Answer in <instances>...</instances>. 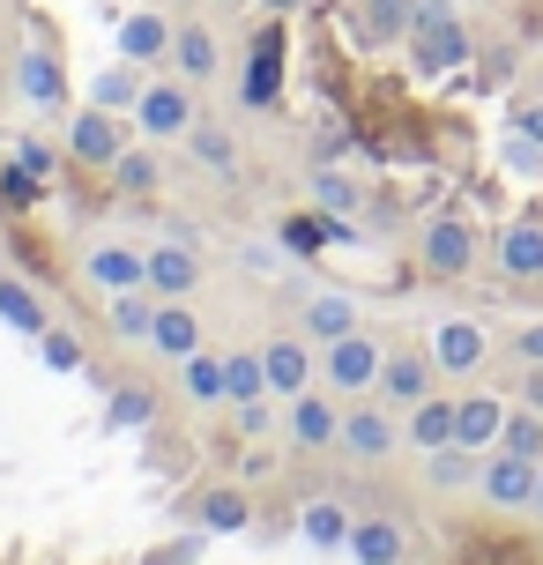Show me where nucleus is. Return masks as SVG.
Instances as JSON below:
<instances>
[{
  "label": "nucleus",
  "instance_id": "nucleus-1",
  "mask_svg": "<svg viewBox=\"0 0 543 565\" xmlns=\"http://www.w3.org/2000/svg\"><path fill=\"white\" fill-rule=\"evenodd\" d=\"M409 67L439 83V75H461L469 60H477V38L461 23V0H417V15H409Z\"/></svg>",
  "mask_w": 543,
  "mask_h": 565
},
{
  "label": "nucleus",
  "instance_id": "nucleus-2",
  "mask_svg": "<svg viewBox=\"0 0 543 565\" xmlns=\"http://www.w3.org/2000/svg\"><path fill=\"white\" fill-rule=\"evenodd\" d=\"M290 83V15H260L246 38V67H238V105L246 113H276Z\"/></svg>",
  "mask_w": 543,
  "mask_h": 565
},
{
  "label": "nucleus",
  "instance_id": "nucleus-3",
  "mask_svg": "<svg viewBox=\"0 0 543 565\" xmlns=\"http://www.w3.org/2000/svg\"><path fill=\"white\" fill-rule=\"evenodd\" d=\"M402 447H409V439H402L395 402H380V395L343 402V439H336V454H350V469H380V461H395Z\"/></svg>",
  "mask_w": 543,
  "mask_h": 565
},
{
  "label": "nucleus",
  "instance_id": "nucleus-4",
  "mask_svg": "<svg viewBox=\"0 0 543 565\" xmlns=\"http://www.w3.org/2000/svg\"><path fill=\"white\" fill-rule=\"evenodd\" d=\"M284 312L306 342H343V335L365 328V306L350 290H328V282H290L284 276Z\"/></svg>",
  "mask_w": 543,
  "mask_h": 565
},
{
  "label": "nucleus",
  "instance_id": "nucleus-5",
  "mask_svg": "<svg viewBox=\"0 0 543 565\" xmlns=\"http://www.w3.org/2000/svg\"><path fill=\"white\" fill-rule=\"evenodd\" d=\"M485 231L469 224V216H455V209H447V216H432L425 231H417V260H425V276L432 282H461L469 276V268H485Z\"/></svg>",
  "mask_w": 543,
  "mask_h": 565
},
{
  "label": "nucleus",
  "instance_id": "nucleus-6",
  "mask_svg": "<svg viewBox=\"0 0 543 565\" xmlns=\"http://www.w3.org/2000/svg\"><path fill=\"white\" fill-rule=\"evenodd\" d=\"M135 141H142V135H135V119H127V113H105V105H89V97L67 113V157H75L83 171H113Z\"/></svg>",
  "mask_w": 543,
  "mask_h": 565
},
{
  "label": "nucleus",
  "instance_id": "nucleus-7",
  "mask_svg": "<svg viewBox=\"0 0 543 565\" xmlns=\"http://www.w3.org/2000/svg\"><path fill=\"white\" fill-rule=\"evenodd\" d=\"M254 513H260V499L238 477H216V483H201V491H187V499H172V521L209 529V536H246Z\"/></svg>",
  "mask_w": 543,
  "mask_h": 565
},
{
  "label": "nucleus",
  "instance_id": "nucleus-8",
  "mask_svg": "<svg viewBox=\"0 0 543 565\" xmlns=\"http://www.w3.org/2000/svg\"><path fill=\"white\" fill-rule=\"evenodd\" d=\"M201 119V105H194V83L187 75H149V89H142V105H135V135L142 141H157V149H172V141H187V127Z\"/></svg>",
  "mask_w": 543,
  "mask_h": 565
},
{
  "label": "nucleus",
  "instance_id": "nucleus-9",
  "mask_svg": "<svg viewBox=\"0 0 543 565\" xmlns=\"http://www.w3.org/2000/svg\"><path fill=\"white\" fill-rule=\"evenodd\" d=\"M380 335L372 328H358V335H343V342H320V387L328 395H343V402H358V395H372L380 387Z\"/></svg>",
  "mask_w": 543,
  "mask_h": 565
},
{
  "label": "nucleus",
  "instance_id": "nucleus-10",
  "mask_svg": "<svg viewBox=\"0 0 543 565\" xmlns=\"http://www.w3.org/2000/svg\"><path fill=\"white\" fill-rule=\"evenodd\" d=\"M15 97L38 105V113H67V60H60V30L38 23V38L15 60Z\"/></svg>",
  "mask_w": 543,
  "mask_h": 565
},
{
  "label": "nucleus",
  "instance_id": "nucleus-11",
  "mask_svg": "<svg viewBox=\"0 0 543 565\" xmlns=\"http://www.w3.org/2000/svg\"><path fill=\"white\" fill-rule=\"evenodd\" d=\"M336 439H343V395L306 387V395L284 402V447L290 454H328Z\"/></svg>",
  "mask_w": 543,
  "mask_h": 565
},
{
  "label": "nucleus",
  "instance_id": "nucleus-12",
  "mask_svg": "<svg viewBox=\"0 0 543 565\" xmlns=\"http://www.w3.org/2000/svg\"><path fill=\"white\" fill-rule=\"evenodd\" d=\"M260 365H268V395L290 402V395H306V387H320V342H306L298 328H284V335L260 342Z\"/></svg>",
  "mask_w": 543,
  "mask_h": 565
},
{
  "label": "nucleus",
  "instance_id": "nucleus-13",
  "mask_svg": "<svg viewBox=\"0 0 543 565\" xmlns=\"http://www.w3.org/2000/svg\"><path fill=\"white\" fill-rule=\"evenodd\" d=\"M536 477H543V461L491 447V454H485V469H477V491H485L499 513H536Z\"/></svg>",
  "mask_w": 543,
  "mask_h": 565
},
{
  "label": "nucleus",
  "instance_id": "nucleus-14",
  "mask_svg": "<svg viewBox=\"0 0 543 565\" xmlns=\"http://www.w3.org/2000/svg\"><path fill=\"white\" fill-rule=\"evenodd\" d=\"M343 238H358V224L350 216H328V209H290V216H276V246H284L290 260H320L328 246H343Z\"/></svg>",
  "mask_w": 543,
  "mask_h": 565
},
{
  "label": "nucleus",
  "instance_id": "nucleus-15",
  "mask_svg": "<svg viewBox=\"0 0 543 565\" xmlns=\"http://www.w3.org/2000/svg\"><path fill=\"white\" fill-rule=\"evenodd\" d=\"M432 358H439V380H469V372H485V358H491L485 320H469V312L439 320V328H432Z\"/></svg>",
  "mask_w": 543,
  "mask_h": 565
},
{
  "label": "nucleus",
  "instance_id": "nucleus-16",
  "mask_svg": "<svg viewBox=\"0 0 543 565\" xmlns=\"http://www.w3.org/2000/svg\"><path fill=\"white\" fill-rule=\"evenodd\" d=\"M432 387H439V358H432V350H387V358H380V387H372V395L395 402V409H409V402H425Z\"/></svg>",
  "mask_w": 543,
  "mask_h": 565
},
{
  "label": "nucleus",
  "instance_id": "nucleus-17",
  "mask_svg": "<svg viewBox=\"0 0 543 565\" xmlns=\"http://www.w3.org/2000/svg\"><path fill=\"white\" fill-rule=\"evenodd\" d=\"M172 67L194 89H209L224 75V45H216V30L201 23V15H172Z\"/></svg>",
  "mask_w": 543,
  "mask_h": 565
},
{
  "label": "nucleus",
  "instance_id": "nucleus-18",
  "mask_svg": "<svg viewBox=\"0 0 543 565\" xmlns=\"http://www.w3.org/2000/svg\"><path fill=\"white\" fill-rule=\"evenodd\" d=\"M491 260H499V276H507V282H543V216L521 209L514 224L491 238Z\"/></svg>",
  "mask_w": 543,
  "mask_h": 565
},
{
  "label": "nucleus",
  "instance_id": "nucleus-19",
  "mask_svg": "<svg viewBox=\"0 0 543 565\" xmlns=\"http://www.w3.org/2000/svg\"><path fill=\"white\" fill-rule=\"evenodd\" d=\"M201 276H209L201 246H179V238H157V246H149V276L142 282L157 290V298H194Z\"/></svg>",
  "mask_w": 543,
  "mask_h": 565
},
{
  "label": "nucleus",
  "instance_id": "nucleus-20",
  "mask_svg": "<svg viewBox=\"0 0 543 565\" xmlns=\"http://www.w3.org/2000/svg\"><path fill=\"white\" fill-rule=\"evenodd\" d=\"M409 15H417V0H358L343 23H350V38H358L365 53H387V45L409 38Z\"/></svg>",
  "mask_w": 543,
  "mask_h": 565
},
{
  "label": "nucleus",
  "instance_id": "nucleus-21",
  "mask_svg": "<svg viewBox=\"0 0 543 565\" xmlns=\"http://www.w3.org/2000/svg\"><path fill=\"white\" fill-rule=\"evenodd\" d=\"M83 276L113 298V290H135V282L149 276V246H127V238H97L83 254Z\"/></svg>",
  "mask_w": 543,
  "mask_h": 565
},
{
  "label": "nucleus",
  "instance_id": "nucleus-22",
  "mask_svg": "<svg viewBox=\"0 0 543 565\" xmlns=\"http://www.w3.org/2000/svg\"><path fill=\"white\" fill-rule=\"evenodd\" d=\"M119 60L172 67V15H164V8H135V15H119Z\"/></svg>",
  "mask_w": 543,
  "mask_h": 565
},
{
  "label": "nucleus",
  "instance_id": "nucleus-23",
  "mask_svg": "<svg viewBox=\"0 0 543 565\" xmlns=\"http://www.w3.org/2000/svg\"><path fill=\"white\" fill-rule=\"evenodd\" d=\"M343 558H358V565H402V558H409V529L387 521V513H358V521H350V551H343Z\"/></svg>",
  "mask_w": 543,
  "mask_h": 565
},
{
  "label": "nucleus",
  "instance_id": "nucleus-24",
  "mask_svg": "<svg viewBox=\"0 0 543 565\" xmlns=\"http://www.w3.org/2000/svg\"><path fill=\"white\" fill-rule=\"evenodd\" d=\"M402 439H409L417 454L455 447V395H447V387H432L425 402H409V409H402Z\"/></svg>",
  "mask_w": 543,
  "mask_h": 565
},
{
  "label": "nucleus",
  "instance_id": "nucleus-25",
  "mask_svg": "<svg viewBox=\"0 0 543 565\" xmlns=\"http://www.w3.org/2000/svg\"><path fill=\"white\" fill-rule=\"evenodd\" d=\"M149 350H157V358H194L201 350V312L187 306V298H157V328H149Z\"/></svg>",
  "mask_w": 543,
  "mask_h": 565
},
{
  "label": "nucleus",
  "instance_id": "nucleus-26",
  "mask_svg": "<svg viewBox=\"0 0 543 565\" xmlns=\"http://www.w3.org/2000/svg\"><path fill=\"white\" fill-rule=\"evenodd\" d=\"M350 521H358V513H350L343 499H306V513H298V536L313 543L320 558H343V551H350Z\"/></svg>",
  "mask_w": 543,
  "mask_h": 565
},
{
  "label": "nucleus",
  "instance_id": "nucleus-27",
  "mask_svg": "<svg viewBox=\"0 0 543 565\" xmlns=\"http://www.w3.org/2000/svg\"><path fill=\"white\" fill-rule=\"evenodd\" d=\"M179 149H187V157H194L209 179H238V135H231L224 119H194Z\"/></svg>",
  "mask_w": 543,
  "mask_h": 565
},
{
  "label": "nucleus",
  "instance_id": "nucleus-28",
  "mask_svg": "<svg viewBox=\"0 0 543 565\" xmlns=\"http://www.w3.org/2000/svg\"><path fill=\"white\" fill-rule=\"evenodd\" d=\"M105 179H113V194H119V201H135V209H149V201H157V186H164V164H157V141H135V149H127V157H119V164L105 171Z\"/></svg>",
  "mask_w": 543,
  "mask_h": 565
},
{
  "label": "nucleus",
  "instance_id": "nucleus-29",
  "mask_svg": "<svg viewBox=\"0 0 543 565\" xmlns=\"http://www.w3.org/2000/svg\"><path fill=\"white\" fill-rule=\"evenodd\" d=\"M142 89H149V67H142V60H105V67H97V83H89V105H105V113H127V119H135Z\"/></svg>",
  "mask_w": 543,
  "mask_h": 565
},
{
  "label": "nucleus",
  "instance_id": "nucleus-30",
  "mask_svg": "<svg viewBox=\"0 0 543 565\" xmlns=\"http://www.w3.org/2000/svg\"><path fill=\"white\" fill-rule=\"evenodd\" d=\"M157 424V387L149 380H105V431H149Z\"/></svg>",
  "mask_w": 543,
  "mask_h": 565
},
{
  "label": "nucleus",
  "instance_id": "nucleus-31",
  "mask_svg": "<svg viewBox=\"0 0 543 565\" xmlns=\"http://www.w3.org/2000/svg\"><path fill=\"white\" fill-rule=\"evenodd\" d=\"M306 194H313V209H328V216H350V224H358V209H365L372 186L358 179V171H343V164H313Z\"/></svg>",
  "mask_w": 543,
  "mask_h": 565
},
{
  "label": "nucleus",
  "instance_id": "nucleus-32",
  "mask_svg": "<svg viewBox=\"0 0 543 565\" xmlns=\"http://www.w3.org/2000/svg\"><path fill=\"white\" fill-rule=\"evenodd\" d=\"M0 328H15V335H30V342L53 328V312H45V298H38V282L8 276V268H0Z\"/></svg>",
  "mask_w": 543,
  "mask_h": 565
},
{
  "label": "nucleus",
  "instance_id": "nucleus-33",
  "mask_svg": "<svg viewBox=\"0 0 543 565\" xmlns=\"http://www.w3.org/2000/svg\"><path fill=\"white\" fill-rule=\"evenodd\" d=\"M105 328H113V342H149V328H157V290H149V282L113 290V298H105Z\"/></svg>",
  "mask_w": 543,
  "mask_h": 565
},
{
  "label": "nucleus",
  "instance_id": "nucleus-34",
  "mask_svg": "<svg viewBox=\"0 0 543 565\" xmlns=\"http://www.w3.org/2000/svg\"><path fill=\"white\" fill-rule=\"evenodd\" d=\"M499 424H507V402L499 395H455V439L461 447L491 454L499 447Z\"/></svg>",
  "mask_w": 543,
  "mask_h": 565
},
{
  "label": "nucleus",
  "instance_id": "nucleus-35",
  "mask_svg": "<svg viewBox=\"0 0 543 565\" xmlns=\"http://www.w3.org/2000/svg\"><path fill=\"white\" fill-rule=\"evenodd\" d=\"M179 395L194 402V409H224V358L201 342L194 358H179Z\"/></svg>",
  "mask_w": 543,
  "mask_h": 565
},
{
  "label": "nucleus",
  "instance_id": "nucleus-36",
  "mask_svg": "<svg viewBox=\"0 0 543 565\" xmlns=\"http://www.w3.org/2000/svg\"><path fill=\"white\" fill-rule=\"evenodd\" d=\"M477 469H485V454L461 447V439L425 454V483H432V491H477Z\"/></svg>",
  "mask_w": 543,
  "mask_h": 565
},
{
  "label": "nucleus",
  "instance_id": "nucleus-37",
  "mask_svg": "<svg viewBox=\"0 0 543 565\" xmlns=\"http://www.w3.org/2000/svg\"><path fill=\"white\" fill-rule=\"evenodd\" d=\"M254 395H268L260 342H254V350H224V409H231V402H254Z\"/></svg>",
  "mask_w": 543,
  "mask_h": 565
},
{
  "label": "nucleus",
  "instance_id": "nucleus-38",
  "mask_svg": "<svg viewBox=\"0 0 543 565\" xmlns=\"http://www.w3.org/2000/svg\"><path fill=\"white\" fill-rule=\"evenodd\" d=\"M38 365L53 372V380H75V372L89 365V350H83V335H75V328H45V335H38Z\"/></svg>",
  "mask_w": 543,
  "mask_h": 565
},
{
  "label": "nucleus",
  "instance_id": "nucleus-39",
  "mask_svg": "<svg viewBox=\"0 0 543 565\" xmlns=\"http://www.w3.org/2000/svg\"><path fill=\"white\" fill-rule=\"evenodd\" d=\"M224 417L238 424V439H246V447H254V439H284V402H276V395H254V402H231Z\"/></svg>",
  "mask_w": 543,
  "mask_h": 565
},
{
  "label": "nucleus",
  "instance_id": "nucleus-40",
  "mask_svg": "<svg viewBox=\"0 0 543 565\" xmlns=\"http://www.w3.org/2000/svg\"><path fill=\"white\" fill-rule=\"evenodd\" d=\"M514 75H521V53H514V45H477V60H469V89L499 97Z\"/></svg>",
  "mask_w": 543,
  "mask_h": 565
},
{
  "label": "nucleus",
  "instance_id": "nucleus-41",
  "mask_svg": "<svg viewBox=\"0 0 543 565\" xmlns=\"http://www.w3.org/2000/svg\"><path fill=\"white\" fill-rule=\"evenodd\" d=\"M38 201H45V179H38V171H23L15 157H8V164H0V216H15V224H23Z\"/></svg>",
  "mask_w": 543,
  "mask_h": 565
},
{
  "label": "nucleus",
  "instance_id": "nucleus-42",
  "mask_svg": "<svg viewBox=\"0 0 543 565\" xmlns=\"http://www.w3.org/2000/svg\"><path fill=\"white\" fill-rule=\"evenodd\" d=\"M499 447H507V454H529V461H543V409L514 402V409H507V424H499Z\"/></svg>",
  "mask_w": 543,
  "mask_h": 565
},
{
  "label": "nucleus",
  "instance_id": "nucleus-43",
  "mask_svg": "<svg viewBox=\"0 0 543 565\" xmlns=\"http://www.w3.org/2000/svg\"><path fill=\"white\" fill-rule=\"evenodd\" d=\"M8 157H15V164H23V171H38V179H45V186H53L60 171L75 164V157H67V149H60V141H45V135H15V149H8Z\"/></svg>",
  "mask_w": 543,
  "mask_h": 565
},
{
  "label": "nucleus",
  "instance_id": "nucleus-44",
  "mask_svg": "<svg viewBox=\"0 0 543 565\" xmlns=\"http://www.w3.org/2000/svg\"><path fill=\"white\" fill-rule=\"evenodd\" d=\"M201 551H209V529H179V536L149 543L142 565H201Z\"/></svg>",
  "mask_w": 543,
  "mask_h": 565
},
{
  "label": "nucleus",
  "instance_id": "nucleus-45",
  "mask_svg": "<svg viewBox=\"0 0 543 565\" xmlns=\"http://www.w3.org/2000/svg\"><path fill=\"white\" fill-rule=\"evenodd\" d=\"M358 216H365V231H372V238H395V231L409 224V209H402V194H387V186H372Z\"/></svg>",
  "mask_w": 543,
  "mask_h": 565
},
{
  "label": "nucleus",
  "instance_id": "nucleus-46",
  "mask_svg": "<svg viewBox=\"0 0 543 565\" xmlns=\"http://www.w3.org/2000/svg\"><path fill=\"white\" fill-rule=\"evenodd\" d=\"M231 260H238V276H260V282H276V276H284V260H290V254L276 246V238H268V246L254 238V246H238Z\"/></svg>",
  "mask_w": 543,
  "mask_h": 565
},
{
  "label": "nucleus",
  "instance_id": "nucleus-47",
  "mask_svg": "<svg viewBox=\"0 0 543 565\" xmlns=\"http://www.w3.org/2000/svg\"><path fill=\"white\" fill-rule=\"evenodd\" d=\"M499 157H507V171H514V179H543V141H529L521 127L507 135V149H499Z\"/></svg>",
  "mask_w": 543,
  "mask_h": 565
},
{
  "label": "nucleus",
  "instance_id": "nucleus-48",
  "mask_svg": "<svg viewBox=\"0 0 543 565\" xmlns=\"http://www.w3.org/2000/svg\"><path fill=\"white\" fill-rule=\"evenodd\" d=\"M238 454H246V439H238V424H209V461H216V469H238Z\"/></svg>",
  "mask_w": 543,
  "mask_h": 565
},
{
  "label": "nucleus",
  "instance_id": "nucleus-49",
  "mask_svg": "<svg viewBox=\"0 0 543 565\" xmlns=\"http://www.w3.org/2000/svg\"><path fill=\"white\" fill-rule=\"evenodd\" d=\"M507 350H514L521 365H543V320H521L514 335H507Z\"/></svg>",
  "mask_w": 543,
  "mask_h": 565
},
{
  "label": "nucleus",
  "instance_id": "nucleus-50",
  "mask_svg": "<svg viewBox=\"0 0 543 565\" xmlns=\"http://www.w3.org/2000/svg\"><path fill=\"white\" fill-rule=\"evenodd\" d=\"M231 477H238V483H254V477H276V447H260V439H254V447L238 454V469H231Z\"/></svg>",
  "mask_w": 543,
  "mask_h": 565
},
{
  "label": "nucleus",
  "instance_id": "nucleus-51",
  "mask_svg": "<svg viewBox=\"0 0 543 565\" xmlns=\"http://www.w3.org/2000/svg\"><path fill=\"white\" fill-rule=\"evenodd\" d=\"M514 127L529 141H543V97H514Z\"/></svg>",
  "mask_w": 543,
  "mask_h": 565
},
{
  "label": "nucleus",
  "instance_id": "nucleus-52",
  "mask_svg": "<svg viewBox=\"0 0 543 565\" xmlns=\"http://www.w3.org/2000/svg\"><path fill=\"white\" fill-rule=\"evenodd\" d=\"M514 387H521V402H529V409H543V365H521Z\"/></svg>",
  "mask_w": 543,
  "mask_h": 565
},
{
  "label": "nucleus",
  "instance_id": "nucleus-53",
  "mask_svg": "<svg viewBox=\"0 0 543 565\" xmlns=\"http://www.w3.org/2000/svg\"><path fill=\"white\" fill-rule=\"evenodd\" d=\"M164 238H179V246H201V231L187 224V216H164Z\"/></svg>",
  "mask_w": 543,
  "mask_h": 565
},
{
  "label": "nucleus",
  "instance_id": "nucleus-54",
  "mask_svg": "<svg viewBox=\"0 0 543 565\" xmlns=\"http://www.w3.org/2000/svg\"><path fill=\"white\" fill-rule=\"evenodd\" d=\"M260 15H298V8H306V0H254Z\"/></svg>",
  "mask_w": 543,
  "mask_h": 565
},
{
  "label": "nucleus",
  "instance_id": "nucleus-55",
  "mask_svg": "<svg viewBox=\"0 0 543 565\" xmlns=\"http://www.w3.org/2000/svg\"><path fill=\"white\" fill-rule=\"evenodd\" d=\"M536 521H543V477H536Z\"/></svg>",
  "mask_w": 543,
  "mask_h": 565
},
{
  "label": "nucleus",
  "instance_id": "nucleus-56",
  "mask_svg": "<svg viewBox=\"0 0 543 565\" xmlns=\"http://www.w3.org/2000/svg\"><path fill=\"white\" fill-rule=\"evenodd\" d=\"M209 8H246V0H209Z\"/></svg>",
  "mask_w": 543,
  "mask_h": 565
},
{
  "label": "nucleus",
  "instance_id": "nucleus-57",
  "mask_svg": "<svg viewBox=\"0 0 543 565\" xmlns=\"http://www.w3.org/2000/svg\"><path fill=\"white\" fill-rule=\"evenodd\" d=\"M529 216H543V194H536V201H529Z\"/></svg>",
  "mask_w": 543,
  "mask_h": 565
},
{
  "label": "nucleus",
  "instance_id": "nucleus-58",
  "mask_svg": "<svg viewBox=\"0 0 543 565\" xmlns=\"http://www.w3.org/2000/svg\"><path fill=\"white\" fill-rule=\"evenodd\" d=\"M0 260H8V254H0Z\"/></svg>",
  "mask_w": 543,
  "mask_h": 565
}]
</instances>
